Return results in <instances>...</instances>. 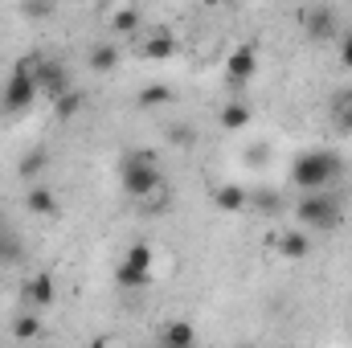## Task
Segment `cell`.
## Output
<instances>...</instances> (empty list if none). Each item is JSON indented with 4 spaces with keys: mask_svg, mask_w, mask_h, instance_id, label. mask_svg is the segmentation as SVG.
Returning <instances> with one entry per match:
<instances>
[{
    "mask_svg": "<svg viewBox=\"0 0 352 348\" xmlns=\"http://www.w3.org/2000/svg\"><path fill=\"white\" fill-rule=\"evenodd\" d=\"M140 54H144V58H152V62H164V58H173V54H176V37H173V33H164V29H156V33H148V37H144Z\"/></svg>",
    "mask_w": 352,
    "mask_h": 348,
    "instance_id": "13",
    "label": "cell"
},
{
    "mask_svg": "<svg viewBox=\"0 0 352 348\" xmlns=\"http://www.w3.org/2000/svg\"><path fill=\"white\" fill-rule=\"evenodd\" d=\"M303 33H307V41H336V37H340V17H336V8H328V4L307 8V12H303Z\"/></svg>",
    "mask_w": 352,
    "mask_h": 348,
    "instance_id": "5",
    "label": "cell"
},
{
    "mask_svg": "<svg viewBox=\"0 0 352 348\" xmlns=\"http://www.w3.org/2000/svg\"><path fill=\"white\" fill-rule=\"evenodd\" d=\"M37 90H41L45 98H62V94L70 90V70H66L58 58H45L41 70H37Z\"/></svg>",
    "mask_w": 352,
    "mask_h": 348,
    "instance_id": "6",
    "label": "cell"
},
{
    "mask_svg": "<svg viewBox=\"0 0 352 348\" xmlns=\"http://www.w3.org/2000/svg\"><path fill=\"white\" fill-rule=\"evenodd\" d=\"M168 140H173L176 148H192L197 144V131L188 123H176V127H168Z\"/></svg>",
    "mask_w": 352,
    "mask_h": 348,
    "instance_id": "25",
    "label": "cell"
},
{
    "mask_svg": "<svg viewBox=\"0 0 352 348\" xmlns=\"http://www.w3.org/2000/svg\"><path fill=\"white\" fill-rule=\"evenodd\" d=\"M340 173H344V160H340L336 152L316 148V152L295 156V164H291V184H295L299 193H311V188H332V184L340 180Z\"/></svg>",
    "mask_w": 352,
    "mask_h": 348,
    "instance_id": "2",
    "label": "cell"
},
{
    "mask_svg": "<svg viewBox=\"0 0 352 348\" xmlns=\"http://www.w3.org/2000/svg\"><path fill=\"white\" fill-rule=\"evenodd\" d=\"M119 180H123V193L135 201V197H144L156 180H164V173H160V164H156L152 152L131 148V152L123 156V164H119Z\"/></svg>",
    "mask_w": 352,
    "mask_h": 348,
    "instance_id": "3",
    "label": "cell"
},
{
    "mask_svg": "<svg viewBox=\"0 0 352 348\" xmlns=\"http://www.w3.org/2000/svg\"><path fill=\"white\" fill-rule=\"evenodd\" d=\"M37 78L33 74H25V70H12V78L4 83L0 90V111L4 115H21V111H29L33 102H37Z\"/></svg>",
    "mask_w": 352,
    "mask_h": 348,
    "instance_id": "4",
    "label": "cell"
},
{
    "mask_svg": "<svg viewBox=\"0 0 352 348\" xmlns=\"http://www.w3.org/2000/svg\"><path fill=\"white\" fill-rule=\"evenodd\" d=\"M213 205L221 213H242L250 205V188H242V184H217L213 188Z\"/></svg>",
    "mask_w": 352,
    "mask_h": 348,
    "instance_id": "10",
    "label": "cell"
},
{
    "mask_svg": "<svg viewBox=\"0 0 352 348\" xmlns=\"http://www.w3.org/2000/svg\"><path fill=\"white\" fill-rule=\"evenodd\" d=\"M87 107V98H82V90L78 87H70L62 98H54V111H58V119H70V115H78Z\"/></svg>",
    "mask_w": 352,
    "mask_h": 348,
    "instance_id": "21",
    "label": "cell"
},
{
    "mask_svg": "<svg viewBox=\"0 0 352 348\" xmlns=\"http://www.w3.org/2000/svg\"><path fill=\"white\" fill-rule=\"evenodd\" d=\"M250 201H254V205H258V209H278V197H274V193H250Z\"/></svg>",
    "mask_w": 352,
    "mask_h": 348,
    "instance_id": "26",
    "label": "cell"
},
{
    "mask_svg": "<svg viewBox=\"0 0 352 348\" xmlns=\"http://www.w3.org/2000/svg\"><path fill=\"white\" fill-rule=\"evenodd\" d=\"M336 115H340V127L352 131V107H336Z\"/></svg>",
    "mask_w": 352,
    "mask_h": 348,
    "instance_id": "28",
    "label": "cell"
},
{
    "mask_svg": "<svg viewBox=\"0 0 352 348\" xmlns=\"http://www.w3.org/2000/svg\"><path fill=\"white\" fill-rule=\"evenodd\" d=\"M25 209H29L33 217H58V197H54V188L41 184V180H33L29 193H25Z\"/></svg>",
    "mask_w": 352,
    "mask_h": 348,
    "instance_id": "9",
    "label": "cell"
},
{
    "mask_svg": "<svg viewBox=\"0 0 352 348\" xmlns=\"http://www.w3.org/2000/svg\"><path fill=\"white\" fill-rule=\"evenodd\" d=\"M50 168V152L45 148H29L25 156H21V164H16V176L25 180V184H33V180H41Z\"/></svg>",
    "mask_w": 352,
    "mask_h": 348,
    "instance_id": "12",
    "label": "cell"
},
{
    "mask_svg": "<svg viewBox=\"0 0 352 348\" xmlns=\"http://www.w3.org/2000/svg\"><path fill=\"white\" fill-rule=\"evenodd\" d=\"M209 4H221V0H209Z\"/></svg>",
    "mask_w": 352,
    "mask_h": 348,
    "instance_id": "30",
    "label": "cell"
},
{
    "mask_svg": "<svg viewBox=\"0 0 352 348\" xmlns=\"http://www.w3.org/2000/svg\"><path fill=\"white\" fill-rule=\"evenodd\" d=\"M160 340H164V345H180V348H188L192 340H197V336H192V328H188V324H168V328L160 332Z\"/></svg>",
    "mask_w": 352,
    "mask_h": 348,
    "instance_id": "23",
    "label": "cell"
},
{
    "mask_svg": "<svg viewBox=\"0 0 352 348\" xmlns=\"http://www.w3.org/2000/svg\"><path fill=\"white\" fill-rule=\"evenodd\" d=\"M336 107H352V87L344 90V94H340V98H336Z\"/></svg>",
    "mask_w": 352,
    "mask_h": 348,
    "instance_id": "29",
    "label": "cell"
},
{
    "mask_svg": "<svg viewBox=\"0 0 352 348\" xmlns=\"http://www.w3.org/2000/svg\"><path fill=\"white\" fill-rule=\"evenodd\" d=\"M54 4H58V0H25V4H21V12H25L29 21H45V17L54 12Z\"/></svg>",
    "mask_w": 352,
    "mask_h": 348,
    "instance_id": "24",
    "label": "cell"
},
{
    "mask_svg": "<svg viewBox=\"0 0 352 348\" xmlns=\"http://www.w3.org/2000/svg\"><path fill=\"white\" fill-rule=\"evenodd\" d=\"M135 29H140V12H135V8L111 12V33H135Z\"/></svg>",
    "mask_w": 352,
    "mask_h": 348,
    "instance_id": "22",
    "label": "cell"
},
{
    "mask_svg": "<svg viewBox=\"0 0 352 348\" xmlns=\"http://www.w3.org/2000/svg\"><path fill=\"white\" fill-rule=\"evenodd\" d=\"M135 205H140L144 217H160V213H168V209H173V184H168V180H156L144 197H135Z\"/></svg>",
    "mask_w": 352,
    "mask_h": 348,
    "instance_id": "8",
    "label": "cell"
},
{
    "mask_svg": "<svg viewBox=\"0 0 352 348\" xmlns=\"http://www.w3.org/2000/svg\"><path fill=\"white\" fill-rule=\"evenodd\" d=\"M340 62L352 70V29H344V37H340Z\"/></svg>",
    "mask_w": 352,
    "mask_h": 348,
    "instance_id": "27",
    "label": "cell"
},
{
    "mask_svg": "<svg viewBox=\"0 0 352 348\" xmlns=\"http://www.w3.org/2000/svg\"><path fill=\"white\" fill-rule=\"evenodd\" d=\"M0 230H4V226H0Z\"/></svg>",
    "mask_w": 352,
    "mask_h": 348,
    "instance_id": "31",
    "label": "cell"
},
{
    "mask_svg": "<svg viewBox=\"0 0 352 348\" xmlns=\"http://www.w3.org/2000/svg\"><path fill=\"white\" fill-rule=\"evenodd\" d=\"M25 259V242L8 230H0V266H12V262Z\"/></svg>",
    "mask_w": 352,
    "mask_h": 348,
    "instance_id": "20",
    "label": "cell"
},
{
    "mask_svg": "<svg viewBox=\"0 0 352 348\" xmlns=\"http://www.w3.org/2000/svg\"><path fill=\"white\" fill-rule=\"evenodd\" d=\"M87 66L94 70V74H107V70H115L119 66V50L111 45V41H102V45H94L87 58Z\"/></svg>",
    "mask_w": 352,
    "mask_h": 348,
    "instance_id": "17",
    "label": "cell"
},
{
    "mask_svg": "<svg viewBox=\"0 0 352 348\" xmlns=\"http://www.w3.org/2000/svg\"><path fill=\"white\" fill-rule=\"evenodd\" d=\"M37 336H45V328H41V316H33V312H25V316H12V340H37Z\"/></svg>",
    "mask_w": 352,
    "mask_h": 348,
    "instance_id": "18",
    "label": "cell"
},
{
    "mask_svg": "<svg viewBox=\"0 0 352 348\" xmlns=\"http://www.w3.org/2000/svg\"><path fill=\"white\" fill-rule=\"evenodd\" d=\"M25 299H29L33 307H50V303H54V279H50V274L29 279V283H25Z\"/></svg>",
    "mask_w": 352,
    "mask_h": 348,
    "instance_id": "14",
    "label": "cell"
},
{
    "mask_svg": "<svg viewBox=\"0 0 352 348\" xmlns=\"http://www.w3.org/2000/svg\"><path fill=\"white\" fill-rule=\"evenodd\" d=\"M246 123H250V107H246L242 98H230V102L221 107V127H226V131H242Z\"/></svg>",
    "mask_w": 352,
    "mask_h": 348,
    "instance_id": "15",
    "label": "cell"
},
{
    "mask_svg": "<svg viewBox=\"0 0 352 348\" xmlns=\"http://www.w3.org/2000/svg\"><path fill=\"white\" fill-rule=\"evenodd\" d=\"M115 283L123 287V291H140V287H148L152 283V266H140V262H119L115 266Z\"/></svg>",
    "mask_w": 352,
    "mask_h": 348,
    "instance_id": "11",
    "label": "cell"
},
{
    "mask_svg": "<svg viewBox=\"0 0 352 348\" xmlns=\"http://www.w3.org/2000/svg\"><path fill=\"white\" fill-rule=\"evenodd\" d=\"M168 102H176V90L164 83H152L140 90V107H168Z\"/></svg>",
    "mask_w": 352,
    "mask_h": 348,
    "instance_id": "19",
    "label": "cell"
},
{
    "mask_svg": "<svg viewBox=\"0 0 352 348\" xmlns=\"http://www.w3.org/2000/svg\"><path fill=\"white\" fill-rule=\"evenodd\" d=\"M278 250H283V259H307V250H311V242H307V230L299 226V230L283 234V238H278Z\"/></svg>",
    "mask_w": 352,
    "mask_h": 348,
    "instance_id": "16",
    "label": "cell"
},
{
    "mask_svg": "<svg viewBox=\"0 0 352 348\" xmlns=\"http://www.w3.org/2000/svg\"><path fill=\"white\" fill-rule=\"evenodd\" d=\"M295 221L303 230L328 234V230H336L344 221V201L336 197V188H311V193H303L295 201Z\"/></svg>",
    "mask_w": 352,
    "mask_h": 348,
    "instance_id": "1",
    "label": "cell"
},
{
    "mask_svg": "<svg viewBox=\"0 0 352 348\" xmlns=\"http://www.w3.org/2000/svg\"><path fill=\"white\" fill-rule=\"evenodd\" d=\"M226 70H230V90L238 94V90L254 78V70H258V54H254L250 45H242V50H234V54H230Z\"/></svg>",
    "mask_w": 352,
    "mask_h": 348,
    "instance_id": "7",
    "label": "cell"
}]
</instances>
